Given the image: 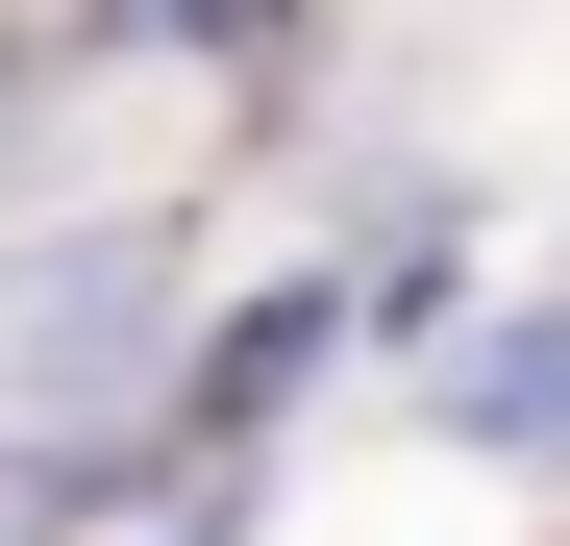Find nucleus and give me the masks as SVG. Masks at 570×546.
Returning a JSON list of instances; mask_svg holds the SVG:
<instances>
[{
	"mask_svg": "<svg viewBox=\"0 0 570 546\" xmlns=\"http://www.w3.org/2000/svg\"><path fill=\"white\" fill-rule=\"evenodd\" d=\"M149 348H174V248H149V224H75V248H26V273H0V398H26V422L125 398Z\"/></svg>",
	"mask_w": 570,
	"mask_h": 546,
	"instance_id": "nucleus-1",
	"label": "nucleus"
},
{
	"mask_svg": "<svg viewBox=\"0 0 570 546\" xmlns=\"http://www.w3.org/2000/svg\"><path fill=\"white\" fill-rule=\"evenodd\" d=\"M471 422H546V447H570V299H546V323H497V348H471Z\"/></svg>",
	"mask_w": 570,
	"mask_h": 546,
	"instance_id": "nucleus-2",
	"label": "nucleus"
}]
</instances>
